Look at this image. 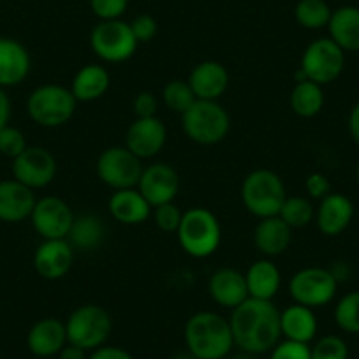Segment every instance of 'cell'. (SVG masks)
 <instances>
[{"mask_svg": "<svg viewBox=\"0 0 359 359\" xmlns=\"http://www.w3.org/2000/svg\"><path fill=\"white\" fill-rule=\"evenodd\" d=\"M234 347L261 355L280 341V310L268 299L248 298L233 309L229 317Z\"/></svg>", "mask_w": 359, "mask_h": 359, "instance_id": "6da1fadb", "label": "cell"}, {"mask_svg": "<svg viewBox=\"0 0 359 359\" xmlns=\"http://www.w3.org/2000/svg\"><path fill=\"white\" fill-rule=\"evenodd\" d=\"M184 337L187 351L198 359H226L234 348L229 319L210 310L189 317Z\"/></svg>", "mask_w": 359, "mask_h": 359, "instance_id": "7a4b0ae2", "label": "cell"}, {"mask_svg": "<svg viewBox=\"0 0 359 359\" xmlns=\"http://www.w3.org/2000/svg\"><path fill=\"white\" fill-rule=\"evenodd\" d=\"M176 236L185 254L194 259H206L219 250L222 243V227L208 208L196 206L184 212Z\"/></svg>", "mask_w": 359, "mask_h": 359, "instance_id": "3957f363", "label": "cell"}, {"mask_svg": "<svg viewBox=\"0 0 359 359\" xmlns=\"http://www.w3.org/2000/svg\"><path fill=\"white\" fill-rule=\"evenodd\" d=\"M287 198L284 180L271 169H254L241 184V201L245 210L254 217L268 219L280 213Z\"/></svg>", "mask_w": 359, "mask_h": 359, "instance_id": "277c9868", "label": "cell"}, {"mask_svg": "<svg viewBox=\"0 0 359 359\" xmlns=\"http://www.w3.org/2000/svg\"><path fill=\"white\" fill-rule=\"evenodd\" d=\"M78 101L71 88L62 85H41L30 92L27 99V113L34 123L46 129L65 126L74 116Z\"/></svg>", "mask_w": 359, "mask_h": 359, "instance_id": "5b68a950", "label": "cell"}, {"mask_svg": "<svg viewBox=\"0 0 359 359\" xmlns=\"http://www.w3.org/2000/svg\"><path fill=\"white\" fill-rule=\"evenodd\" d=\"M182 127L191 141L212 147L226 140L231 129V118L219 101L196 99L194 104L182 115Z\"/></svg>", "mask_w": 359, "mask_h": 359, "instance_id": "8992f818", "label": "cell"}, {"mask_svg": "<svg viewBox=\"0 0 359 359\" xmlns=\"http://www.w3.org/2000/svg\"><path fill=\"white\" fill-rule=\"evenodd\" d=\"M65 331L69 344L92 352L106 345L113 331V320L108 310L102 306L81 305L69 316Z\"/></svg>", "mask_w": 359, "mask_h": 359, "instance_id": "52a82bcc", "label": "cell"}, {"mask_svg": "<svg viewBox=\"0 0 359 359\" xmlns=\"http://www.w3.org/2000/svg\"><path fill=\"white\" fill-rule=\"evenodd\" d=\"M137 44L130 23L123 20L99 22L90 32V48L108 64H122L133 58Z\"/></svg>", "mask_w": 359, "mask_h": 359, "instance_id": "ba28073f", "label": "cell"}, {"mask_svg": "<svg viewBox=\"0 0 359 359\" xmlns=\"http://www.w3.org/2000/svg\"><path fill=\"white\" fill-rule=\"evenodd\" d=\"M143 164L127 147H109L101 151L95 164L99 180L113 191L136 189L143 175Z\"/></svg>", "mask_w": 359, "mask_h": 359, "instance_id": "9c48e42d", "label": "cell"}, {"mask_svg": "<svg viewBox=\"0 0 359 359\" xmlns=\"http://www.w3.org/2000/svg\"><path fill=\"white\" fill-rule=\"evenodd\" d=\"M338 280L331 269L309 266L292 275L289 282V294L292 302L309 309H319L333 302Z\"/></svg>", "mask_w": 359, "mask_h": 359, "instance_id": "30bf717a", "label": "cell"}, {"mask_svg": "<svg viewBox=\"0 0 359 359\" xmlns=\"http://www.w3.org/2000/svg\"><path fill=\"white\" fill-rule=\"evenodd\" d=\"M345 65V51L330 37L316 39L303 51L299 71L306 79L324 86L341 74Z\"/></svg>", "mask_w": 359, "mask_h": 359, "instance_id": "8fae6325", "label": "cell"}, {"mask_svg": "<svg viewBox=\"0 0 359 359\" xmlns=\"http://www.w3.org/2000/svg\"><path fill=\"white\" fill-rule=\"evenodd\" d=\"M74 217L71 206L64 199L46 196L36 201L30 220L43 240H67Z\"/></svg>", "mask_w": 359, "mask_h": 359, "instance_id": "7c38bea8", "label": "cell"}, {"mask_svg": "<svg viewBox=\"0 0 359 359\" xmlns=\"http://www.w3.org/2000/svg\"><path fill=\"white\" fill-rule=\"evenodd\" d=\"M13 178L29 189H44L57 176V161L43 147H27L23 154L13 158Z\"/></svg>", "mask_w": 359, "mask_h": 359, "instance_id": "4fadbf2b", "label": "cell"}, {"mask_svg": "<svg viewBox=\"0 0 359 359\" xmlns=\"http://www.w3.org/2000/svg\"><path fill=\"white\" fill-rule=\"evenodd\" d=\"M137 191L144 196L151 208L172 203L180 192L178 171L164 162H155L143 169Z\"/></svg>", "mask_w": 359, "mask_h": 359, "instance_id": "5bb4252c", "label": "cell"}, {"mask_svg": "<svg viewBox=\"0 0 359 359\" xmlns=\"http://www.w3.org/2000/svg\"><path fill=\"white\" fill-rule=\"evenodd\" d=\"M168 141V129L158 116L136 118L126 133V147L137 158H151L162 151Z\"/></svg>", "mask_w": 359, "mask_h": 359, "instance_id": "9a60e30c", "label": "cell"}, {"mask_svg": "<svg viewBox=\"0 0 359 359\" xmlns=\"http://www.w3.org/2000/svg\"><path fill=\"white\" fill-rule=\"evenodd\" d=\"M74 248L67 240H43L34 252V269L44 280H60L71 271Z\"/></svg>", "mask_w": 359, "mask_h": 359, "instance_id": "2e32d148", "label": "cell"}, {"mask_svg": "<svg viewBox=\"0 0 359 359\" xmlns=\"http://www.w3.org/2000/svg\"><path fill=\"white\" fill-rule=\"evenodd\" d=\"M67 345V331L64 320L44 317L32 324L27 334V347L36 358H53Z\"/></svg>", "mask_w": 359, "mask_h": 359, "instance_id": "e0dca14e", "label": "cell"}, {"mask_svg": "<svg viewBox=\"0 0 359 359\" xmlns=\"http://www.w3.org/2000/svg\"><path fill=\"white\" fill-rule=\"evenodd\" d=\"M189 85L196 99L201 101H219L229 86V72L220 62H199L189 74Z\"/></svg>", "mask_w": 359, "mask_h": 359, "instance_id": "ac0fdd59", "label": "cell"}, {"mask_svg": "<svg viewBox=\"0 0 359 359\" xmlns=\"http://www.w3.org/2000/svg\"><path fill=\"white\" fill-rule=\"evenodd\" d=\"M36 201L32 189L20 184L18 180L13 178L0 182V220L2 222L18 224L30 219Z\"/></svg>", "mask_w": 359, "mask_h": 359, "instance_id": "d6986e66", "label": "cell"}, {"mask_svg": "<svg viewBox=\"0 0 359 359\" xmlns=\"http://www.w3.org/2000/svg\"><path fill=\"white\" fill-rule=\"evenodd\" d=\"M208 292L213 302L222 309H236L248 299V287L245 273L234 268H220L210 277Z\"/></svg>", "mask_w": 359, "mask_h": 359, "instance_id": "ffe728a7", "label": "cell"}, {"mask_svg": "<svg viewBox=\"0 0 359 359\" xmlns=\"http://www.w3.org/2000/svg\"><path fill=\"white\" fill-rule=\"evenodd\" d=\"M30 53L20 41L0 37V88H9L25 81L30 74Z\"/></svg>", "mask_w": 359, "mask_h": 359, "instance_id": "44dd1931", "label": "cell"}, {"mask_svg": "<svg viewBox=\"0 0 359 359\" xmlns=\"http://www.w3.org/2000/svg\"><path fill=\"white\" fill-rule=\"evenodd\" d=\"M352 217H354V205L351 199L338 192H331L320 199L313 220L324 236H338L351 226Z\"/></svg>", "mask_w": 359, "mask_h": 359, "instance_id": "7402d4cb", "label": "cell"}, {"mask_svg": "<svg viewBox=\"0 0 359 359\" xmlns=\"http://www.w3.org/2000/svg\"><path fill=\"white\" fill-rule=\"evenodd\" d=\"M109 213L116 222L123 226H140L151 215V205L136 189L115 191L109 198Z\"/></svg>", "mask_w": 359, "mask_h": 359, "instance_id": "603a6c76", "label": "cell"}, {"mask_svg": "<svg viewBox=\"0 0 359 359\" xmlns=\"http://www.w3.org/2000/svg\"><path fill=\"white\" fill-rule=\"evenodd\" d=\"M292 241V229L280 217L261 219L254 231V245L264 257H278L284 254Z\"/></svg>", "mask_w": 359, "mask_h": 359, "instance_id": "cb8c5ba5", "label": "cell"}, {"mask_svg": "<svg viewBox=\"0 0 359 359\" xmlns=\"http://www.w3.org/2000/svg\"><path fill=\"white\" fill-rule=\"evenodd\" d=\"M245 280H247L248 296L250 298L273 302L277 292L280 291L282 273L278 266L271 259L262 257L252 262L250 268L245 273Z\"/></svg>", "mask_w": 359, "mask_h": 359, "instance_id": "d4e9b609", "label": "cell"}, {"mask_svg": "<svg viewBox=\"0 0 359 359\" xmlns=\"http://www.w3.org/2000/svg\"><path fill=\"white\" fill-rule=\"evenodd\" d=\"M317 317L313 309L292 303L287 309L280 310V331L284 340L310 344L317 334Z\"/></svg>", "mask_w": 359, "mask_h": 359, "instance_id": "484cf974", "label": "cell"}, {"mask_svg": "<svg viewBox=\"0 0 359 359\" xmlns=\"http://www.w3.org/2000/svg\"><path fill=\"white\" fill-rule=\"evenodd\" d=\"M111 85V76L106 67L88 64L76 72L71 83V92L78 102H94L104 97Z\"/></svg>", "mask_w": 359, "mask_h": 359, "instance_id": "4316f807", "label": "cell"}, {"mask_svg": "<svg viewBox=\"0 0 359 359\" xmlns=\"http://www.w3.org/2000/svg\"><path fill=\"white\" fill-rule=\"evenodd\" d=\"M330 39L334 41L341 50L359 51V8L344 6L333 11L330 23Z\"/></svg>", "mask_w": 359, "mask_h": 359, "instance_id": "83f0119b", "label": "cell"}, {"mask_svg": "<svg viewBox=\"0 0 359 359\" xmlns=\"http://www.w3.org/2000/svg\"><path fill=\"white\" fill-rule=\"evenodd\" d=\"M104 234L106 229L101 217L94 213H83V215L74 217L67 240L72 248L90 252L101 247Z\"/></svg>", "mask_w": 359, "mask_h": 359, "instance_id": "f1b7e54d", "label": "cell"}, {"mask_svg": "<svg viewBox=\"0 0 359 359\" xmlns=\"http://www.w3.org/2000/svg\"><path fill=\"white\" fill-rule=\"evenodd\" d=\"M291 109L302 118H313L324 108V90L317 83L305 79L294 85L289 97Z\"/></svg>", "mask_w": 359, "mask_h": 359, "instance_id": "f546056e", "label": "cell"}, {"mask_svg": "<svg viewBox=\"0 0 359 359\" xmlns=\"http://www.w3.org/2000/svg\"><path fill=\"white\" fill-rule=\"evenodd\" d=\"M331 15L333 11L326 0H299L294 9L296 22L306 30H319L327 27Z\"/></svg>", "mask_w": 359, "mask_h": 359, "instance_id": "4dcf8cb0", "label": "cell"}, {"mask_svg": "<svg viewBox=\"0 0 359 359\" xmlns=\"http://www.w3.org/2000/svg\"><path fill=\"white\" fill-rule=\"evenodd\" d=\"M278 217L291 229H302V227H306L316 219V210H313L312 203L306 198H303V196H292V198L287 196Z\"/></svg>", "mask_w": 359, "mask_h": 359, "instance_id": "1f68e13d", "label": "cell"}, {"mask_svg": "<svg viewBox=\"0 0 359 359\" xmlns=\"http://www.w3.org/2000/svg\"><path fill=\"white\" fill-rule=\"evenodd\" d=\"M162 101L168 106V109H171L172 113H178V115H184L196 101V95L192 92L189 81L184 79H172L168 85L162 88Z\"/></svg>", "mask_w": 359, "mask_h": 359, "instance_id": "d6a6232c", "label": "cell"}, {"mask_svg": "<svg viewBox=\"0 0 359 359\" xmlns=\"http://www.w3.org/2000/svg\"><path fill=\"white\" fill-rule=\"evenodd\" d=\"M334 323L345 333L359 334V291L348 292L337 303Z\"/></svg>", "mask_w": 359, "mask_h": 359, "instance_id": "836d02e7", "label": "cell"}, {"mask_svg": "<svg viewBox=\"0 0 359 359\" xmlns=\"http://www.w3.org/2000/svg\"><path fill=\"white\" fill-rule=\"evenodd\" d=\"M310 354L312 359H348V347L344 338L326 334L310 347Z\"/></svg>", "mask_w": 359, "mask_h": 359, "instance_id": "e575fe53", "label": "cell"}, {"mask_svg": "<svg viewBox=\"0 0 359 359\" xmlns=\"http://www.w3.org/2000/svg\"><path fill=\"white\" fill-rule=\"evenodd\" d=\"M27 147L29 144H27L25 134L20 129L8 126L0 130V154L4 155V157L16 158L20 154L27 150Z\"/></svg>", "mask_w": 359, "mask_h": 359, "instance_id": "d590c367", "label": "cell"}, {"mask_svg": "<svg viewBox=\"0 0 359 359\" xmlns=\"http://www.w3.org/2000/svg\"><path fill=\"white\" fill-rule=\"evenodd\" d=\"M184 212L175 205V203H165V205L155 206L154 208V220L155 226L164 233H176L182 222Z\"/></svg>", "mask_w": 359, "mask_h": 359, "instance_id": "8d00e7d4", "label": "cell"}, {"mask_svg": "<svg viewBox=\"0 0 359 359\" xmlns=\"http://www.w3.org/2000/svg\"><path fill=\"white\" fill-rule=\"evenodd\" d=\"M129 8V0H90V9L99 18V22L122 20Z\"/></svg>", "mask_w": 359, "mask_h": 359, "instance_id": "74e56055", "label": "cell"}, {"mask_svg": "<svg viewBox=\"0 0 359 359\" xmlns=\"http://www.w3.org/2000/svg\"><path fill=\"white\" fill-rule=\"evenodd\" d=\"M268 359H312V354H310L309 344L280 340L269 351Z\"/></svg>", "mask_w": 359, "mask_h": 359, "instance_id": "f35d334b", "label": "cell"}, {"mask_svg": "<svg viewBox=\"0 0 359 359\" xmlns=\"http://www.w3.org/2000/svg\"><path fill=\"white\" fill-rule=\"evenodd\" d=\"M130 29H133L134 37L137 43H150L157 36L158 25L151 15H140L130 22Z\"/></svg>", "mask_w": 359, "mask_h": 359, "instance_id": "ab89813d", "label": "cell"}, {"mask_svg": "<svg viewBox=\"0 0 359 359\" xmlns=\"http://www.w3.org/2000/svg\"><path fill=\"white\" fill-rule=\"evenodd\" d=\"M133 111L136 115V118H151V116H157V97L151 92H140L133 101Z\"/></svg>", "mask_w": 359, "mask_h": 359, "instance_id": "60d3db41", "label": "cell"}, {"mask_svg": "<svg viewBox=\"0 0 359 359\" xmlns=\"http://www.w3.org/2000/svg\"><path fill=\"white\" fill-rule=\"evenodd\" d=\"M305 189L310 198L319 199V201L326 198L327 194H331L330 180L323 172H312V175H309V178L305 180Z\"/></svg>", "mask_w": 359, "mask_h": 359, "instance_id": "b9f144b4", "label": "cell"}, {"mask_svg": "<svg viewBox=\"0 0 359 359\" xmlns=\"http://www.w3.org/2000/svg\"><path fill=\"white\" fill-rule=\"evenodd\" d=\"M88 359H134L129 351L116 345H102L88 354Z\"/></svg>", "mask_w": 359, "mask_h": 359, "instance_id": "7bdbcfd3", "label": "cell"}, {"mask_svg": "<svg viewBox=\"0 0 359 359\" xmlns=\"http://www.w3.org/2000/svg\"><path fill=\"white\" fill-rule=\"evenodd\" d=\"M11 113H13L11 99H9L6 88H0V130L9 126Z\"/></svg>", "mask_w": 359, "mask_h": 359, "instance_id": "ee69618b", "label": "cell"}, {"mask_svg": "<svg viewBox=\"0 0 359 359\" xmlns=\"http://www.w3.org/2000/svg\"><path fill=\"white\" fill-rule=\"evenodd\" d=\"M57 358L58 359H88V354H86V351H83L81 347L72 345L67 341V345L58 352Z\"/></svg>", "mask_w": 359, "mask_h": 359, "instance_id": "f6af8a7d", "label": "cell"}, {"mask_svg": "<svg viewBox=\"0 0 359 359\" xmlns=\"http://www.w3.org/2000/svg\"><path fill=\"white\" fill-rule=\"evenodd\" d=\"M348 133L352 140L359 144V102L351 109V115H348Z\"/></svg>", "mask_w": 359, "mask_h": 359, "instance_id": "bcb514c9", "label": "cell"}, {"mask_svg": "<svg viewBox=\"0 0 359 359\" xmlns=\"http://www.w3.org/2000/svg\"><path fill=\"white\" fill-rule=\"evenodd\" d=\"M169 359H198V358H194L189 351H182V352H175Z\"/></svg>", "mask_w": 359, "mask_h": 359, "instance_id": "7dc6e473", "label": "cell"}, {"mask_svg": "<svg viewBox=\"0 0 359 359\" xmlns=\"http://www.w3.org/2000/svg\"><path fill=\"white\" fill-rule=\"evenodd\" d=\"M226 359H259V358L255 354H248V352H241L240 351V352H238V354L231 355V358H229V355H227Z\"/></svg>", "mask_w": 359, "mask_h": 359, "instance_id": "c3c4849f", "label": "cell"}, {"mask_svg": "<svg viewBox=\"0 0 359 359\" xmlns=\"http://www.w3.org/2000/svg\"><path fill=\"white\" fill-rule=\"evenodd\" d=\"M355 180H358V185H359V164H358V169H355Z\"/></svg>", "mask_w": 359, "mask_h": 359, "instance_id": "681fc988", "label": "cell"}]
</instances>
